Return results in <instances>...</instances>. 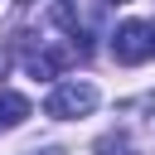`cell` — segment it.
<instances>
[{"label": "cell", "mask_w": 155, "mask_h": 155, "mask_svg": "<svg viewBox=\"0 0 155 155\" xmlns=\"http://www.w3.org/2000/svg\"><path fill=\"white\" fill-rule=\"evenodd\" d=\"M116 5H131V0H116Z\"/></svg>", "instance_id": "5b68a950"}, {"label": "cell", "mask_w": 155, "mask_h": 155, "mask_svg": "<svg viewBox=\"0 0 155 155\" xmlns=\"http://www.w3.org/2000/svg\"><path fill=\"white\" fill-rule=\"evenodd\" d=\"M92 107H97V87H92V82H78V78L58 82V87L44 97V116H53V121H73V116H87Z\"/></svg>", "instance_id": "7a4b0ae2"}, {"label": "cell", "mask_w": 155, "mask_h": 155, "mask_svg": "<svg viewBox=\"0 0 155 155\" xmlns=\"http://www.w3.org/2000/svg\"><path fill=\"white\" fill-rule=\"evenodd\" d=\"M111 58L126 63V68L155 58V24H150V19H126V24H116V34H111Z\"/></svg>", "instance_id": "6da1fadb"}, {"label": "cell", "mask_w": 155, "mask_h": 155, "mask_svg": "<svg viewBox=\"0 0 155 155\" xmlns=\"http://www.w3.org/2000/svg\"><path fill=\"white\" fill-rule=\"evenodd\" d=\"M29 111H34V107H29L24 92H0V131H15Z\"/></svg>", "instance_id": "3957f363"}, {"label": "cell", "mask_w": 155, "mask_h": 155, "mask_svg": "<svg viewBox=\"0 0 155 155\" xmlns=\"http://www.w3.org/2000/svg\"><path fill=\"white\" fill-rule=\"evenodd\" d=\"M97 150H102V155H131V140H126V136H102Z\"/></svg>", "instance_id": "277c9868"}]
</instances>
